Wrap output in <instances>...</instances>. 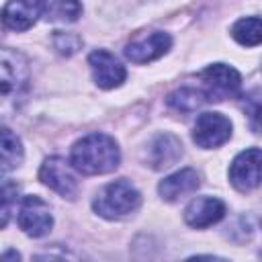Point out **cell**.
<instances>
[{
    "label": "cell",
    "instance_id": "277c9868",
    "mask_svg": "<svg viewBox=\"0 0 262 262\" xmlns=\"http://www.w3.org/2000/svg\"><path fill=\"white\" fill-rule=\"evenodd\" d=\"M74 170L76 168L66 158L51 156L41 164L39 180L51 190H55L57 194H61L63 199H74L78 194V178Z\"/></svg>",
    "mask_w": 262,
    "mask_h": 262
},
{
    "label": "cell",
    "instance_id": "e0dca14e",
    "mask_svg": "<svg viewBox=\"0 0 262 262\" xmlns=\"http://www.w3.org/2000/svg\"><path fill=\"white\" fill-rule=\"evenodd\" d=\"M2 174H8L10 170H14L16 166H20L23 162V145L20 139L8 129H2Z\"/></svg>",
    "mask_w": 262,
    "mask_h": 262
},
{
    "label": "cell",
    "instance_id": "3957f363",
    "mask_svg": "<svg viewBox=\"0 0 262 262\" xmlns=\"http://www.w3.org/2000/svg\"><path fill=\"white\" fill-rule=\"evenodd\" d=\"M201 80H203V92L209 102L233 98L239 94V88H242L239 72L225 63H213V66L205 68L201 72Z\"/></svg>",
    "mask_w": 262,
    "mask_h": 262
},
{
    "label": "cell",
    "instance_id": "ac0fdd59",
    "mask_svg": "<svg viewBox=\"0 0 262 262\" xmlns=\"http://www.w3.org/2000/svg\"><path fill=\"white\" fill-rule=\"evenodd\" d=\"M203 102H209L205 92L203 90H194V88H180V90H174L168 96V104L172 108L180 111V113H192Z\"/></svg>",
    "mask_w": 262,
    "mask_h": 262
},
{
    "label": "cell",
    "instance_id": "2e32d148",
    "mask_svg": "<svg viewBox=\"0 0 262 262\" xmlns=\"http://www.w3.org/2000/svg\"><path fill=\"white\" fill-rule=\"evenodd\" d=\"M231 37L244 47L262 45V18H256V16L239 18L231 27Z\"/></svg>",
    "mask_w": 262,
    "mask_h": 262
},
{
    "label": "cell",
    "instance_id": "44dd1931",
    "mask_svg": "<svg viewBox=\"0 0 262 262\" xmlns=\"http://www.w3.org/2000/svg\"><path fill=\"white\" fill-rule=\"evenodd\" d=\"M2 258H20V256H18L16 252H4V256H2Z\"/></svg>",
    "mask_w": 262,
    "mask_h": 262
},
{
    "label": "cell",
    "instance_id": "8992f818",
    "mask_svg": "<svg viewBox=\"0 0 262 262\" xmlns=\"http://www.w3.org/2000/svg\"><path fill=\"white\" fill-rule=\"evenodd\" d=\"M18 225L27 235L43 237L45 233H49V229L53 225L49 205L37 194L23 196L20 209H18Z\"/></svg>",
    "mask_w": 262,
    "mask_h": 262
},
{
    "label": "cell",
    "instance_id": "52a82bcc",
    "mask_svg": "<svg viewBox=\"0 0 262 262\" xmlns=\"http://www.w3.org/2000/svg\"><path fill=\"white\" fill-rule=\"evenodd\" d=\"M231 137V121L221 113H203L196 117L192 139L199 147L211 149L223 145Z\"/></svg>",
    "mask_w": 262,
    "mask_h": 262
},
{
    "label": "cell",
    "instance_id": "7a4b0ae2",
    "mask_svg": "<svg viewBox=\"0 0 262 262\" xmlns=\"http://www.w3.org/2000/svg\"><path fill=\"white\" fill-rule=\"evenodd\" d=\"M141 205L139 190L125 178L106 184L92 201V209L104 219H123Z\"/></svg>",
    "mask_w": 262,
    "mask_h": 262
},
{
    "label": "cell",
    "instance_id": "30bf717a",
    "mask_svg": "<svg viewBox=\"0 0 262 262\" xmlns=\"http://www.w3.org/2000/svg\"><path fill=\"white\" fill-rule=\"evenodd\" d=\"M88 66L92 70V78L94 82L104 88V90H111V88H117L125 82L127 78V72L123 68V63L113 55L108 53L106 49H96L88 55Z\"/></svg>",
    "mask_w": 262,
    "mask_h": 262
},
{
    "label": "cell",
    "instance_id": "9c48e42d",
    "mask_svg": "<svg viewBox=\"0 0 262 262\" xmlns=\"http://www.w3.org/2000/svg\"><path fill=\"white\" fill-rule=\"evenodd\" d=\"M2 96L20 94L29 86V61L23 53L12 49H2Z\"/></svg>",
    "mask_w": 262,
    "mask_h": 262
},
{
    "label": "cell",
    "instance_id": "4fadbf2b",
    "mask_svg": "<svg viewBox=\"0 0 262 262\" xmlns=\"http://www.w3.org/2000/svg\"><path fill=\"white\" fill-rule=\"evenodd\" d=\"M182 156V143L172 133H160L149 141L147 147V164L154 170H164L176 164Z\"/></svg>",
    "mask_w": 262,
    "mask_h": 262
},
{
    "label": "cell",
    "instance_id": "6da1fadb",
    "mask_svg": "<svg viewBox=\"0 0 262 262\" xmlns=\"http://www.w3.org/2000/svg\"><path fill=\"white\" fill-rule=\"evenodd\" d=\"M70 162L76 172L94 176L113 172L121 162V151L117 141L106 133H90L78 139L72 147Z\"/></svg>",
    "mask_w": 262,
    "mask_h": 262
},
{
    "label": "cell",
    "instance_id": "ffe728a7",
    "mask_svg": "<svg viewBox=\"0 0 262 262\" xmlns=\"http://www.w3.org/2000/svg\"><path fill=\"white\" fill-rule=\"evenodd\" d=\"M53 47L61 53V55H74L80 47H82V39L74 33H63V31H55L53 35Z\"/></svg>",
    "mask_w": 262,
    "mask_h": 262
},
{
    "label": "cell",
    "instance_id": "ba28073f",
    "mask_svg": "<svg viewBox=\"0 0 262 262\" xmlns=\"http://www.w3.org/2000/svg\"><path fill=\"white\" fill-rule=\"evenodd\" d=\"M170 47H172V37L168 33L154 31V33H145L131 39L125 47V55L133 63H147L162 57Z\"/></svg>",
    "mask_w": 262,
    "mask_h": 262
},
{
    "label": "cell",
    "instance_id": "5b68a950",
    "mask_svg": "<svg viewBox=\"0 0 262 262\" xmlns=\"http://www.w3.org/2000/svg\"><path fill=\"white\" fill-rule=\"evenodd\" d=\"M229 182L239 192H250L262 182V149L250 147L239 151L229 166Z\"/></svg>",
    "mask_w": 262,
    "mask_h": 262
},
{
    "label": "cell",
    "instance_id": "7c38bea8",
    "mask_svg": "<svg viewBox=\"0 0 262 262\" xmlns=\"http://www.w3.org/2000/svg\"><path fill=\"white\" fill-rule=\"evenodd\" d=\"M41 16V0H8L2 8V23L10 31H27Z\"/></svg>",
    "mask_w": 262,
    "mask_h": 262
},
{
    "label": "cell",
    "instance_id": "8fae6325",
    "mask_svg": "<svg viewBox=\"0 0 262 262\" xmlns=\"http://www.w3.org/2000/svg\"><path fill=\"white\" fill-rule=\"evenodd\" d=\"M223 215H225V205L215 196H199L190 201L188 207L184 209V221L196 229H203L221 221Z\"/></svg>",
    "mask_w": 262,
    "mask_h": 262
},
{
    "label": "cell",
    "instance_id": "5bb4252c",
    "mask_svg": "<svg viewBox=\"0 0 262 262\" xmlns=\"http://www.w3.org/2000/svg\"><path fill=\"white\" fill-rule=\"evenodd\" d=\"M201 178L196 174V170L192 168H182L170 176H166L160 184H158V192L164 201H178L184 194H190L199 188Z\"/></svg>",
    "mask_w": 262,
    "mask_h": 262
},
{
    "label": "cell",
    "instance_id": "9a60e30c",
    "mask_svg": "<svg viewBox=\"0 0 262 262\" xmlns=\"http://www.w3.org/2000/svg\"><path fill=\"white\" fill-rule=\"evenodd\" d=\"M82 14L80 0H41V16L51 23H74Z\"/></svg>",
    "mask_w": 262,
    "mask_h": 262
},
{
    "label": "cell",
    "instance_id": "d6986e66",
    "mask_svg": "<svg viewBox=\"0 0 262 262\" xmlns=\"http://www.w3.org/2000/svg\"><path fill=\"white\" fill-rule=\"evenodd\" d=\"M16 196H18V186L14 182L4 180V184H2V221H0L2 227L8 225L12 209H16Z\"/></svg>",
    "mask_w": 262,
    "mask_h": 262
}]
</instances>
